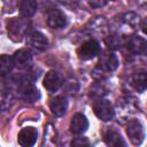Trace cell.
Returning <instances> with one entry per match:
<instances>
[{"mask_svg":"<svg viewBox=\"0 0 147 147\" xmlns=\"http://www.w3.org/2000/svg\"><path fill=\"white\" fill-rule=\"evenodd\" d=\"M8 34L11 39L20 41L30 30V22L25 18H11L7 24Z\"/></svg>","mask_w":147,"mask_h":147,"instance_id":"obj_1","label":"cell"},{"mask_svg":"<svg viewBox=\"0 0 147 147\" xmlns=\"http://www.w3.org/2000/svg\"><path fill=\"white\" fill-rule=\"evenodd\" d=\"M93 110H94V114L96 115V117L103 122L110 121L115 114V110H114L111 103L108 100L102 99V98H99L96 101H94Z\"/></svg>","mask_w":147,"mask_h":147,"instance_id":"obj_2","label":"cell"},{"mask_svg":"<svg viewBox=\"0 0 147 147\" xmlns=\"http://www.w3.org/2000/svg\"><path fill=\"white\" fill-rule=\"evenodd\" d=\"M126 134L133 145H140L145 137L141 123L138 119H131L126 125Z\"/></svg>","mask_w":147,"mask_h":147,"instance_id":"obj_3","label":"cell"},{"mask_svg":"<svg viewBox=\"0 0 147 147\" xmlns=\"http://www.w3.org/2000/svg\"><path fill=\"white\" fill-rule=\"evenodd\" d=\"M100 52V44L95 39H90L85 41L77 51V54L80 60H91L96 56Z\"/></svg>","mask_w":147,"mask_h":147,"instance_id":"obj_4","label":"cell"},{"mask_svg":"<svg viewBox=\"0 0 147 147\" xmlns=\"http://www.w3.org/2000/svg\"><path fill=\"white\" fill-rule=\"evenodd\" d=\"M96 67H99L103 72H106L108 75L109 72H113V71H115L117 69V67H118V59L115 55V53H113V52H105L100 56Z\"/></svg>","mask_w":147,"mask_h":147,"instance_id":"obj_5","label":"cell"},{"mask_svg":"<svg viewBox=\"0 0 147 147\" xmlns=\"http://www.w3.org/2000/svg\"><path fill=\"white\" fill-rule=\"evenodd\" d=\"M20 96L26 102H34L39 99V91L38 88L30 82H24L18 86Z\"/></svg>","mask_w":147,"mask_h":147,"instance_id":"obj_6","label":"cell"},{"mask_svg":"<svg viewBox=\"0 0 147 147\" xmlns=\"http://www.w3.org/2000/svg\"><path fill=\"white\" fill-rule=\"evenodd\" d=\"M46 22L52 29H62L67 24V16L57 8H53L48 11Z\"/></svg>","mask_w":147,"mask_h":147,"instance_id":"obj_7","label":"cell"},{"mask_svg":"<svg viewBox=\"0 0 147 147\" xmlns=\"http://www.w3.org/2000/svg\"><path fill=\"white\" fill-rule=\"evenodd\" d=\"M37 138H38L37 130L34 127H32V126H26V127H23L20 131L17 140H18V144L21 146L30 147V146H33L36 144Z\"/></svg>","mask_w":147,"mask_h":147,"instance_id":"obj_8","label":"cell"},{"mask_svg":"<svg viewBox=\"0 0 147 147\" xmlns=\"http://www.w3.org/2000/svg\"><path fill=\"white\" fill-rule=\"evenodd\" d=\"M63 85L62 76L56 71H48L44 78V87L49 92H56Z\"/></svg>","mask_w":147,"mask_h":147,"instance_id":"obj_9","label":"cell"},{"mask_svg":"<svg viewBox=\"0 0 147 147\" xmlns=\"http://www.w3.org/2000/svg\"><path fill=\"white\" fill-rule=\"evenodd\" d=\"M126 47L132 54L140 55L147 52V41L139 36H132L126 41Z\"/></svg>","mask_w":147,"mask_h":147,"instance_id":"obj_10","label":"cell"},{"mask_svg":"<svg viewBox=\"0 0 147 147\" xmlns=\"http://www.w3.org/2000/svg\"><path fill=\"white\" fill-rule=\"evenodd\" d=\"M88 127V121L85 115L77 113L72 116L70 121V131L75 134H82L84 133Z\"/></svg>","mask_w":147,"mask_h":147,"instance_id":"obj_11","label":"cell"},{"mask_svg":"<svg viewBox=\"0 0 147 147\" xmlns=\"http://www.w3.org/2000/svg\"><path fill=\"white\" fill-rule=\"evenodd\" d=\"M13 60H14V64L17 67V68H21V69H24V68H28L30 67L31 62H32V54L29 49L26 48H21L18 51H16L14 53V56H13Z\"/></svg>","mask_w":147,"mask_h":147,"instance_id":"obj_12","label":"cell"},{"mask_svg":"<svg viewBox=\"0 0 147 147\" xmlns=\"http://www.w3.org/2000/svg\"><path fill=\"white\" fill-rule=\"evenodd\" d=\"M28 44L37 51H44L48 46V40L44 33L39 31H34L28 36Z\"/></svg>","mask_w":147,"mask_h":147,"instance_id":"obj_13","label":"cell"},{"mask_svg":"<svg viewBox=\"0 0 147 147\" xmlns=\"http://www.w3.org/2000/svg\"><path fill=\"white\" fill-rule=\"evenodd\" d=\"M49 108H51L52 113L55 116H63L65 114V111H67V108H68V101L62 95L55 96L54 99L51 100Z\"/></svg>","mask_w":147,"mask_h":147,"instance_id":"obj_14","label":"cell"},{"mask_svg":"<svg viewBox=\"0 0 147 147\" xmlns=\"http://www.w3.org/2000/svg\"><path fill=\"white\" fill-rule=\"evenodd\" d=\"M131 84L133 88L138 92H142L147 88V71L146 70H137L131 78Z\"/></svg>","mask_w":147,"mask_h":147,"instance_id":"obj_15","label":"cell"},{"mask_svg":"<svg viewBox=\"0 0 147 147\" xmlns=\"http://www.w3.org/2000/svg\"><path fill=\"white\" fill-rule=\"evenodd\" d=\"M105 142L108 145V146H114V147H118V146H125V142L123 141L121 134L113 130V129H109L106 131L105 133Z\"/></svg>","mask_w":147,"mask_h":147,"instance_id":"obj_16","label":"cell"},{"mask_svg":"<svg viewBox=\"0 0 147 147\" xmlns=\"http://www.w3.org/2000/svg\"><path fill=\"white\" fill-rule=\"evenodd\" d=\"M38 8V5L36 2V0H22L20 3V11L22 14L23 17H31L36 14Z\"/></svg>","mask_w":147,"mask_h":147,"instance_id":"obj_17","label":"cell"},{"mask_svg":"<svg viewBox=\"0 0 147 147\" xmlns=\"http://www.w3.org/2000/svg\"><path fill=\"white\" fill-rule=\"evenodd\" d=\"M121 24L126 26L127 30H134L139 24V16L134 13H126L121 17Z\"/></svg>","mask_w":147,"mask_h":147,"instance_id":"obj_18","label":"cell"},{"mask_svg":"<svg viewBox=\"0 0 147 147\" xmlns=\"http://www.w3.org/2000/svg\"><path fill=\"white\" fill-rule=\"evenodd\" d=\"M91 26H86L87 29H90L92 32H96V33H102L106 31L107 29V21L105 20V17L102 16H98L95 18H93L90 22Z\"/></svg>","mask_w":147,"mask_h":147,"instance_id":"obj_19","label":"cell"},{"mask_svg":"<svg viewBox=\"0 0 147 147\" xmlns=\"http://www.w3.org/2000/svg\"><path fill=\"white\" fill-rule=\"evenodd\" d=\"M14 60L13 57H10L7 54L1 55V60H0V74L2 77H5L6 75H8L10 72V70L14 67Z\"/></svg>","mask_w":147,"mask_h":147,"instance_id":"obj_20","label":"cell"},{"mask_svg":"<svg viewBox=\"0 0 147 147\" xmlns=\"http://www.w3.org/2000/svg\"><path fill=\"white\" fill-rule=\"evenodd\" d=\"M13 102V94L10 93V91L3 90L1 92V109L2 111H6L7 109H9V107L11 106Z\"/></svg>","mask_w":147,"mask_h":147,"instance_id":"obj_21","label":"cell"},{"mask_svg":"<svg viewBox=\"0 0 147 147\" xmlns=\"http://www.w3.org/2000/svg\"><path fill=\"white\" fill-rule=\"evenodd\" d=\"M106 88L103 87V85L101 83H96L93 85V87L91 88V95H93L94 98H102V95H105Z\"/></svg>","mask_w":147,"mask_h":147,"instance_id":"obj_22","label":"cell"},{"mask_svg":"<svg viewBox=\"0 0 147 147\" xmlns=\"http://www.w3.org/2000/svg\"><path fill=\"white\" fill-rule=\"evenodd\" d=\"M122 42V36L121 34H115V36H109L106 38V44L108 45V47L115 48L118 47Z\"/></svg>","mask_w":147,"mask_h":147,"instance_id":"obj_23","label":"cell"},{"mask_svg":"<svg viewBox=\"0 0 147 147\" xmlns=\"http://www.w3.org/2000/svg\"><path fill=\"white\" fill-rule=\"evenodd\" d=\"M109 2V0H90V6L93 8H100L106 6Z\"/></svg>","mask_w":147,"mask_h":147,"instance_id":"obj_24","label":"cell"},{"mask_svg":"<svg viewBox=\"0 0 147 147\" xmlns=\"http://www.w3.org/2000/svg\"><path fill=\"white\" fill-rule=\"evenodd\" d=\"M72 146H87L88 145V140L86 138H76L72 140L71 142Z\"/></svg>","mask_w":147,"mask_h":147,"instance_id":"obj_25","label":"cell"},{"mask_svg":"<svg viewBox=\"0 0 147 147\" xmlns=\"http://www.w3.org/2000/svg\"><path fill=\"white\" fill-rule=\"evenodd\" d=\"M140 28H141L142 32H144L145 34H147V17L144 18V20L140 22Z\"/></svg>","mask_w":147,"mask_h":147,"instance_id":"obj_26","label":"cell"}]
</instances>
